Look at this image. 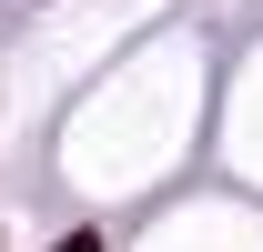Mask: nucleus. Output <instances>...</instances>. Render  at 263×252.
Wrapping results in <instances>:
<instances>
[{"mask_svg":"<svg viewBox=\"0 0 263 252\" xmlns=\"http://www.w3.org/2000/svg\"><path fill=\"white\" fill-rule=\"evenodd\" d=\"M61 252H101V242H91V232H71V242H61Z\"/></svg>","mask_w":263,"mask_h":252,"instance_id":"f257e3e1","label":"nucleus"}]
</instances>
